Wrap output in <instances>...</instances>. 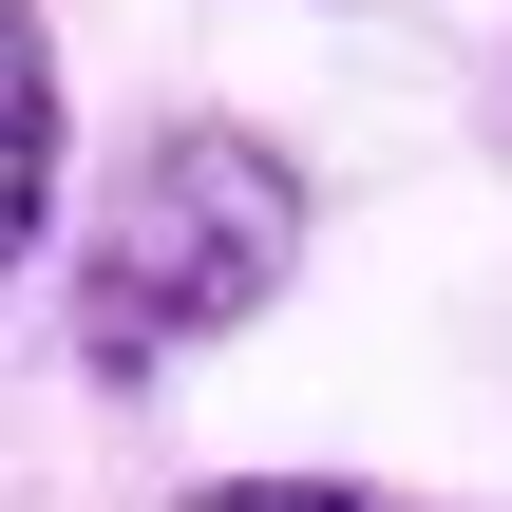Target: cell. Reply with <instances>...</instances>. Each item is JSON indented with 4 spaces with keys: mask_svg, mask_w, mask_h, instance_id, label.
I'll return each mask as SVG.
<instances>
[{
    "mask_svg": "<svg viewBox=\"0 0 512 512\" xmlns=\"http://www.w3.org/2000/svg\"><path fill=\"white\" fill-rule=\"evenodd\" d=\"M57 152H76V95H57V38L38 0H0V285L57 247Z\"/></svg>",
    "mask_w": 512,
    "mask_h": 512,
    "instance_id": "7a4b0ae2",
    "label": "cell"
},
{
    "mask_svg": "<svg viewBox=\"0 0 512 512\" xmlns=\"http://www.w3.org/2000/svg\"><path fill=\"white\" fill-rule=\"evenodd\" d=\"M304 152L285 133H247V114H152L133 152H114V190H95V228H76V361L95 380H171L190 342H228V323H266L285 285H304Z\"/></svg>",
    "mask_w": 512,
    "mask_h": 512,
    "instance_id": "6da1fadb",
    "label": "cell"
},
{
    "mask_svg": "<svg viewBox=\"0 0 512 512\" xmlns=\"http://www.w3.org/2000/svg\"><path fill=\"white\" fill-rule=\"evenodd\" d=\"M190 512H380V494H323V475H209Z\"/></svg>",
    "mask_w": 512,
    "mask_h": 512,
    "instance_id": "3957f363",
    "label": "cell"
}]
</instances>
